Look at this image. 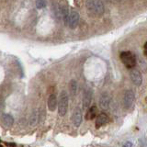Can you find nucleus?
I'll use <instances>...</instances> for the list:
<instances>
[{
    "mask_svg": "<svg viewBox=\"0 0 147 147\" xmlns=\"http://www.w3.org/2000/svg\"><path fill=\"white\" fill-rule=\"evenodd\" d=\"M86 7L90 15L94 17H100L104 13V4L101 0H86Z\"/></svg>",
    "mask_w": 147,
    "mask_h": 147,
    "instance_id": "1",
    "label": "nucleus"
},
{
    "mask_svg": "<svg viewBox=\"0 0 147 147\" xmlns=\"http://www.w3.org/2000/svg\"><path fill=\"white\" fill-rule=\"evenodd\" d=\"M68 94L66 91L63 90L59 96L58 99V113L61 117L65 116L68 109Z\"/></svg>",
    "mask_w": 147,
    "mask_h": 147,
    "instance_id": "2",
    "label": "nucleus"
},
{
    "mask_svg": "<svg viewBox=\"0 0 147 147\" xmlns=\"http://www.w3.org/2000/svg\"><path fill=\"white\" fill-rule=\"evenodd\" d=\"M121 60L124 65L129 69H132L136 64V58L131 52H122L121 53Z\"/></svg>",
    "mask_w": 147,
    "mask_h": 147,
    "instance_id": "3",
    "label": "nucleus"
},
{
    "mask_svg": "<svg viewBox=\"0 0 147 147\" xmlns=\"http://www.w3.org/2000/svg\"><path fill=\"white\" fill-rule=\"evenodd\" d=\"M79 20H80V17L78 12L76 10H73L71 12H69L65 23L70 29H76L78 25V23H79Z\"/></svg>",
    "mask_w": 147,
    "mask_h": 147,
    "instance_id": "4",
    "label": "nucleus"
},
{
    "mask_svg": "<svg viewBox=\"0 0 147 147\" xmlns=\"http://www.w3.org/2000/svg\"><path fill=\"white\" fill-rule=\"evenodd\" d=\"M135 95L132 90H126L123 96V106L126 109H130L134 103Z\"/></svg>",
    "mask_w": 147,
    "mask_h": 147,
    "instance_id": "5",
    "label": "nucleus"
},
{
    "mask_svg": "<svg viewBox=\"0 0 147 147\" xmlns=\"http://www.w3.org/2000/svg\"><path fill=\"white\" fill-rule=\"evenodd\" d=\"M92 98H93V90L90 87H87L84 91V95H83V108L87 109L91 104Z\"/></svg>",
    "mask_w": 147,
    "mask_h": 147,
    "instance_id": "6",
    "label": "nucleus"
},
{
    "mask_svg": "<svg viewBox=\"0 0 147 147\" xmlns=\"http://www.w3.org/2000/svg\"><path fill=\"white\" fill-rule=\"evenodd\" d=\"M131 82L137 86H140L142 83V74L137 70V69H131L130 73Z\"/></svg>",
    "mask_w": 147,
    "mask_h": 147,
    "instance_id": "7",
    "label": "nucleus"
},
{
    "mask_svg": "<svg viewBox=\"0 0 147 147\" xmlns=\"http://www.w3.org/2000/svg\"><path fill=\"white\" fill-rule=\"evenodd\" d=\"M72 122L74 126L76 127H79L80 124L82 123V111L80 108L76 107L75 110H74L72 115Z\"/></svg>",
    "mask_w": 147,
    "mask_h": 147,
    "instance_id": "8",
    "label": "nucleus"
},
{
    "mask_svg": "<svg viewBox=\"0 0 147 147\" xmlns=\"http://www.w3.org/2000/svg\"><path fill=\"white\" fill-rule=\"evenodd\" d=\"M110 101H111V98L108 93H103L101 94L99 98V106L102 109H108L109 108Z\"/></svg>",
    "mask_w": 147,
    "mask_h": 147,
    "instance_id": "9",
    "label": "nucleus"
},
{
    "mask_svg": "<svg viewBox=\"0 0 147 147\" xmlns=\"http://www.w3.org/2000/svg\"><path fill=\"white\" fill-rule=\"evenodd\" d=\"M109 121V117L107 116V114L105 113H101L99 114L96 119V128H100L101 126L105 125L106 123Z\"/></svg>",
    "mask_w": 147,
    "mask_h": 147,
    "instance_id": "10",
    "label": "nucleus"
},
{
    "mask_svg": "<svg viewBox=\"0 0 147 147\" xmlns=\"http://www.w3.org/2000/svg\"><path fill=\"white\" fill-rule=\"evenodd\" d=\"M57 107V98L55 94H51L48 98V109L50 111H54Z\"/></svg>",
    "mask_w": 147,
    "mask_h": 147,
    "instance_id": "11",
    "label": "nucleus"
},
{
    "mask_svg": "<svg viewBox=\"0 0 147 147\" xmlns=\"http://www.w3.org/2000/svg\"><path fill=\"white\" fill-rule=\"evenodd\" d=\"M1 119H2V123L5 126H7V127L12 126L14 123V119L10 114H4Z\"/></svg>",
    "mask_w": 147,
    "mask_h": 147,
    "instance_id": "12",
    "label": "nucleus"
},
{
    "mask_svg": "<svg viewBox=\"0 0 147 147\" xmlns=\"http://www.w3.org/2000/svg\"><path fill=\"white\" fill-rule=\"evenodd\" d=\"M38 119H39V114L36 110H34V111L30 114V116L29 118L30 126H35L36 124L38 123Z\"/></svg>",
    "mask_w": 147,
    "mask_h": 147,
    "instance_id": "13",
    "label": "nucleus"
},
{
    "mask_svg": "<svg viewBox=\"0 0 147 147\" xmlns=\"http://www.w3.org/2000/svg\"><path fill=\"white\" fill-rule=\"evenodd\" d=\"M96 115V108L95 107V106H93V107H91L88 111L86 112V119H93Z\"/></svg>",
    "mask_w": 147,
    "mask_h": 147,
    "instance_id": "14",
    "label": "nucleus"
},
{
    "mask_svg": "<svg viewBox=\"0 0 147 147\" xmlns=\"http://www.w3.org/2000/svg\"><path fill=\"white\" fill-rule=\"evenodd\" d=\"M69 88H70V93L72 96H76L77 91V83L76 80H71L70 84H69Z\"/></svg>",
    "mask_w": 147,
    "mask_h": 147,
    "instance_id": "15",
    "label": "nucleus"
},
{
    "mask_svg": "<svg viewBox=\"0 0 147 147\" xmlns=\"http://www.w3.org/2000/svg\"><path fill=\"white\" fill-rule=\"evenodd\" d=\"M35 5L38 9H42L47 6V0H35Z\"/></svg>",
    "mask_w": 147,
    "mask_h": 147,
    "instance_id": "16",
    "label": "nucleus"
},
{
    "mask_svg": "<svg viewBox=\"0 0 147 147\" xmlns=\"http://www.w3.org/2000/svg\"><path fill=\"white\" fill-rule=\"evenodd\" d=\"M123 147H132V144L131 142H127L126 144L123 145Z\"/></svg>",
    "mask_w": 147,
    "mask_h": 147,
    "instance_id": "17",
    "label": "nucleus"
},
{
    "mask_svg": "<svg viewBox=\"0 0 147 147\" xmlns=\"http://www.w3.org/2000/svg\"><path fill=\"white\" fill-rule=\"evenodd\" d=\"M7 145H8L9 147H16L15 144H7Z\"/></svg>",
    "mask_w": 147,
    "mask_h": 147,
    "instance_id": "18",
    "label": "nucleus"
},
{
    "mask_svg": "<svg viewBox=\"0 0 147 147\" xmlns=\"http://www.w3.org/2000/svg\"><path fill=\"white\" fill-rule=\"evenodd\" d=\"M144 49H145V50H147V42H146V43H145V45H144Z\"/></svg>",
    "mask_w": 147,
    "mask_h": 147,
    "instance_id": "19",
    "label": "nucleus"
},
{
    "mask_svg": "<svg viewBox=\"0 0 147 147\" xmlns=\"http://www.w3.org/2000/svg\"><path fill=\"white\" fill-rule=\"evenodd\" d=\"M144 54H145V56H147V50L144 51Z\"/></svg>",
    "mask_w": 147,
    "mask_h": 147,
    "instance_id": "20",
    "label": "nucleus"
},
{
    "mask_svg": "<svg viewBox=\"0 0 147 147\" xmlns=\"http://www.w3.org/2000/svg\"><path fill=\"white\" fill-rule=\"evenodd\" d=\"M0 147H2V146H0Z\"/></svg>",
    "mask_w": 147,
    "mask_h": 147,
    "instance_id": "21",
    "label": "nucleus"
},
{
    "mask_svg": "<svg viewBox=\"0 0 147 147\" xmlns=\"http://www.w3.org/2000/svg\"><path fill=\"white\" fill-rule=\"evenodd\" d=\"M118 1H119V0H118Z\"/></svg>",
    "mask_w": 147,
    "mask_h": 147,
    "instance_id": "22",
    "label": "nucleus"
}]
</instances>
